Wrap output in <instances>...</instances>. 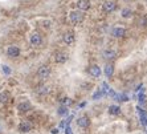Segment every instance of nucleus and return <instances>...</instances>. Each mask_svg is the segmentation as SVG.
Listing matches in <instances>:
<instances>
[{"mask_svg":"<svg viewBox=\"0 0 147 134\" xmlns=\"http://www.w3.org/2000/svg\"><path fill=\"white\" fill-rule=\"evenodd\" d=\"M126 35V29L122 27H115L113 29V36L114 37H125Z\"/></svg>","mask_w":147,"mask_h":134,"instance_id":"obj_11","label":"nucleus"},{"mask_svg":"<svg viewBox=\"0 0 147 134\" xmlns=\"http://www.w3.org/2000/svg\"><path fill=\"white\" fill-rule=\"evenodd\" d=\"M8 100H9V93L8 92L0 93V104H7Z\"/></svg>","mask_w":147,"mask_h":134,"instance_id":"obj_17","label":"nucleus"},{"mask_svg":"<svg viewBox=\"0 0 147 134\" xmlns=\"http://www.w3.org/2000/svg\"><path fill=\"white\" fill-rule=\"evenodd\" d=\"M52 134H58V129H52Z\"/></svg>","mask_w":147,"mask_h":134,"instance_id":"obj_25","label":"nucleus"},{"mask_svg":"<svg viewBox=\"0 0 147 134\" xmlns=\"http://www.w3.org/2000/svg\"><path fill=\"white\" fill-rule=\"evenodd\" d=\"M109 113L113 114V116H119L121 114L119 106H117V105H111V106H109Z\"/></svg>","mask_w":147,"mask_h":134,"instance_id":"obj_16","label":"nucleus"},{"mask_svg":"<svg viewBox=\"0 0 147 134\" xmlns=\"http://www.w3.org/2000/svg\"><path fill=\"white\" fill-rule=\"evenodd\" d=\"M102 7H103V11H105V12L110 14V12H113V11L115 9L117 5H115L114 1H111V0H106V1L102 4Z\"/></svg>","mask_w":147,"mask_h":134,"instance_id":"obj_8","label":"nucleus"},{"mask_svg":"<svg viewBox=\"0 0 147 134\" xmlns=\"http://www.w3.org/2000/svg\"><path fill=\"white\" fill-rule=\"evenodd\" d=\"M105 76L106 77H111L113 76V73H114V65L113 64H106V66H105Z\"/></svg>","mask_w":147,"mask_h":134,"instance_id":"obj_15","label":"nucleus"},{"mask_svg":"<svg viewBox=\"0 0 147 134\" xmlns=\"http://www.w3.org/2000/svg\"><path fill=\"white\" fill-rule=\"evenodd\" d=\"M7 55H8V57H17V56L20 55V49L16 45H9L7 48Z\"/></svg>","mask_w":147,"mask_h":134,"instance_id":"obj_7","label":"nucleus"},{"mask_svg":"<svg viewBox=\"0 0 147 134\" xmlns=\"http://www.w3.org/2000/svg\"><path fill=\"white\" fill-rule=\"evenodd\" d=\"M29 41L33 47H40L41 43H42V37H41V35L38 32H33L31 35V39H29Z\"/></svg>","mask_w":147,"mask_h":134,"instance_id":"obj_3","label":"nucleus"},{"mask_svg":"<svg viewBox=\"0 0 147 134\" xmlns=\"http://www.w3.org/2000/svg\"><path fill=\"white\" fill-rule=\"evenodd\" d=\"M36 92H37L38 94H48V93H49V88H48V86H45V85H40V86H37Z\"/></svg>","mask_w":147,"mask_h":134,"instance_id":"obj_18","label":"nucleus"},{"mask_svg":"<svg viewBox=\"0 0 147 134\" xmlns=\"http://www.w3.org/2000/svg\"><path fill=\"white\" fill-rule=\"evenodd\" d=\"M115 56H117V53L114 51H111V49H106L102 53V57L105 60H113V59H115Z\"/></svg>","mask_w":147,"mask_h":134,"instance_id":"obj_14","label":"nucleus"},{"mask_svg":"<svg viewBox=\"0 0 147 134\" xmlns=\"http://www.w3.org/2000/svg\"><path fill=\"white\" fill-rule=\"evenodd\" d=\"M32 127H33L32 122H29V121H21L20 125H19V130L21 133H28L29 130H32Z\"/></svg>","mask_w":147,"mask_h":134,"instance_id":"obj_6","label":"nucleus"},{"mask_svg":"<svg viewBox=\"0 0 147 134\" xmlns=\"http://www.w3.org/2000/svg\"><path fill=\"white\" fill-rule=\"evenodd\" d=\"M62 40H64V43H65L66 45H72L73 43H74V40H76L74 33H73L72 31L65 32V33H64V36H62Z\"/></svg>","mask_w":147,"mask_h":134,"instance_id":"obj_5","label":"nucleus"},{"mask_svg":"<svg viewBox=\"0 0 147 134\" xmlns=\"http://www.w3.org/2000/svg\"><path fill=\"white\" fill-rule=\"evenodd\" d=\"M89 74L93 76V77H99L101 76V68H99L98 65H92L89 68Z\"/></svg>","mask_w":147,"mask_h":134,"instance_id":"obj_12","label":"nucleus"},{"mask_svg":"<svg viewBox=\"0 0 147 134\" xmlns=\"http://www.w3.org/2000/svg\"><path fill=\"white\" fill-rule=\"evenodd\" d=\"M55 61L57 64H64L68 61V55L65 52H56L55 53Z\"/></svg>","mask_w":147,"mask_h":134,"instance_id":"obj_4","label":"nucleus"},{"mask_svg":"<svg viewBox=\"0 0 147 134\" xmlns=\"http://www.w3.org/2000/svg\"><path fill=\"white\" fill-rule=\"evenodd\" d=\"M131 15H133V12H131L129 8H126V9L122 11V16H123V17H130Z\"/></svg>","mask_w":147,"mask_h":134,"instance_id":"obj_21","label":"nucleus"},{"mask_svg":"<svg viewBox=\"0 0 147 134\" xmlns=\"http://www.w3.org/2000/svg\"><path fill=\"white\" fill-rule=\"evenodd\" d=\"M69 19L72 21V24H80V23H82V20H84V15H82V12H80V11H72V12L69 14Z\"/></svg>","mask_w":147,"mask_h":134,"instance_id":"obj_1","label":"nucleus"},{"mask_svg":"<svg viewBox=\"0 0 147 134\" xmlns=\"http://www.w3.org/2000/svg\"><path fill=\"white\" fill-rule=\"evenodd\" d=\"M105 93L102 92V90H98L97 93H94V96H93V100H97V98H99V97H102Z\"/></svg>","mask_w":147,"mask_h":134,"instance_id":"obj_22","label":"nucleus"},{"mask_svg":"<svg viewBox=\"0 0 147 134\" xmlns=\"http://www.w3.org/2000/svg\"><path fill=\"white\" fill-rule=\"evenodd\" d=\"M61 102H62V105H64V106H69V105H72V104H73V101L70 100V98H68V97H64V98L61 100Z\"/></svg>","mask_w":147,"mask_h":134,"instance_id":"obj_19","label":"nucleus"},{"mask_svg":"<svg viewBox=\"0 0 147 134\" xmlns=\"http://www.w3.org/2000/svg\"><path fill=\"white\" fill-rule=\"evenodd\" d=\"M66 134H73V133H72V129H70L69 126L66 127Z\"/></svg>","mask_w":147,"mask_h":134,"instance_id":"obj_24","label":"nucleus"},{"mask_svg":"<svg viewBox=\"0 0 147 134\" xmlns=\"http://www.w3.org/2000/svg\"><path fill=\"white\" fill-rule=\"evenodd\" d=\"M1 69H3V72L5 73V74H11V73H12L11 68H9V66H7V65H3V66H1Z\"/></svg>","mask_w":147,"mask_h":134,"instance_id":"obj_23","label":"nucleus"},{"mask_svg":"<svg viewBox=\"0 0 147 134\" xmlns=\"http://www.w3.org/2000/svg\"><path fill=\"white\" fill-rule=\"evenodd\" d=\"M77 7L81 11H88L90 8V0H78Z\"/></svg>","mask_w":147,"mask_h":134,"instance_id":"obj_13","label":"nucleus"},{"mask_svg":"<svg viewBox=\"0 0 147 134\" xmlns=\"http://www.w3.org/2000/svg\"><path fill=\"white\" fill-rule=\"evenodd\" d=\"M31 109V104L28 102V101H24V102H20L17 105V110L20 112V113H27L28 110Z\"/></svg>","mask_w":147,"mask_h":134,"instance_id":"obj_10","label":"nucleus"},{"mask_svg":"<svg viewBox=\"0 0 147 134\" xmlns=\"http://www.w3.org/2000/svg\"><path fill=\"white\" fill-rule=\"evenodd\" d=\"M58 114H60V116H66V114H68V108L61 106L60 109H58Z\"/></svg>","mask_w":147,"mask_h":134,"instance_id":"obj_20","label":"nucleus"},{"mask_svg":"<svg viewBox=\"0 0 147 134\" xmlns=\"http://www.w3.org/2000/svg\"><path fill=\"white\" fill-rule=\"evenodd\" d=\"M77 125H78L80 127H82V129L88 127V126L90 125V120H89V117H86V116H82V117L77 118Z\"/></svg>","mask_w":147,"mask_h":134,"instance_id":"obj_9","label":"nucleus"},{"mask_svg":"<svg viewBox=\"0 0 147 134\" xmlns=\"http://www.w3.org/2000/svg\"><path fill=\"white\" fill-rule=\"evenodd\" d=\"M51 76V68L48 65H41L37 70V77L40 80H47Z\"/></svg>","mask_w":147,"mask_h":134,"instance_id":"obj_2","label":"nucleus"},{"mask_svg":"<svg viewBox=\"0 0 147 134\" xmlns=\"http://www.w3.org/2000/svg\"><path fill=\"white\" fill-rule=\"evenodd\" d=\"M1 131H3V127H1V125H0V133H1Z\"/></svg>","mask_w":147,"mask_h":134,"instance_id":"obj_26","label":"nucleus"}]
</instances>
